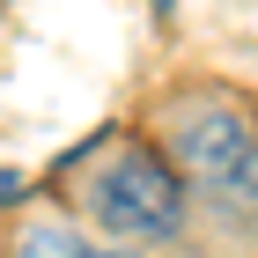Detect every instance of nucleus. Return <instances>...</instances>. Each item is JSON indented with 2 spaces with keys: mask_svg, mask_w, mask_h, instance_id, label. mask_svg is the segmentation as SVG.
I'll list each match as a JSON object with an SVG mask.
<instances>
[{
  "mask_svg": "<svg viewBox=\"0 0 258 258\" xmlns=\"http://www.w3.org/2000/svg\"><path fill=\"white\" fill-rule=\"evenodd\" d=\"M177 170L199 192L229 207V214H258V133L243 111H221V103H199L177 125Z\"/></svg>",
  "mask_w": 258,
  "mask_h": 258,
  "instance_id": "1",
  "label": "nucleus"
},
{
  "mask_svg": "<svg viewBox=\"0 0 258 258\" xmlns=\"http://www.w3.org/2000/svg\"><path fill=\"white\" fill-rule=\"evenodd\" d=\"M155 8H162V15H170V0H155Z\"/></svg>",
  "mask_w": 258,
  "mask_h": 258,
  "instance_id": "6",
  "label": "nucleus"
},
{
  "mask_svg": "<svg viewBox=\"0 0 258 258\" xmlns=\"http://www.w3.org/2000/svg\"><path fill=\"white\" fill-rule=\"evenodd\" d=\"M22 258H81V243H74V229H67V221H44V229H30V236H22Z\"/></svg>",
  "mask_w": 258,
  "mask_h": 258,
  "instance_id": "3",
  "label": "nucleus"
},
{
  "mask_svg": "<svg viewBox=\"0 0 258 258\" xmlns=\"http://www.w3.org/2000/svg\"><path fill=\"white\" fill-rule=\"evenodd\" d=\"M0 199H15V170H0Z\"/></svg>",
  "mask_w": 258,
  "mask_h": 258,
  "instance_id": "4",
  "label": "nucleus"
},
{
  "mask_svg": "<svg viewBox=\"0 0 258 258\" xmlns=\"http://www.w3.org/2000/svg\"><path fill=\"white\" fill-rule=\"evenodd\" d=\"M81 258H89V251H81ZM96 258H125V251H96Z\"/></svg>",
  "mask_w": 258,
  "mask_h": 258,
  "instance_id": "5",
  "label": "nucleus"
},
{
  "mask_svg": "<svg viewBox=\"0 0 258 258\" xmlns=\"http://www.w3.org/2000/svg\"><path fill=\"white\" fill-rule=\"evenodd\" d=\"M96 214L118 229V236H177L184 221V184L177 170L148 148H118L111 170L96 177Z\"/></svg>",
  "mask_w": 258,
  "mask_h": 258,
  "instance_id": "2",
  "label": "nucleus"
}]
</instances>
